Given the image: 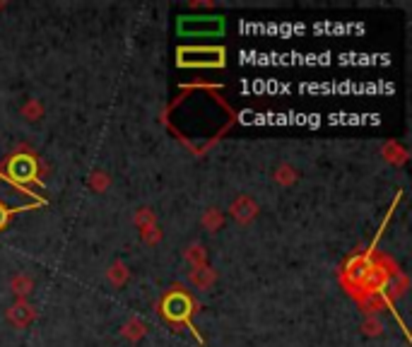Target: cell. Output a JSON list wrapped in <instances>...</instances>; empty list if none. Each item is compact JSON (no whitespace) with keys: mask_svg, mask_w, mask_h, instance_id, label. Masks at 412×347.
Instances as JSON below:
<instances>
[{"mask_svg":"<svg viewBox=\"0 0 412 347\" xmlns=\"http://www.w3.org/2000/svg\"><path fill=\"white\" fill-rule=\"evenodd\" d=\"M123 335L126 338H131V340H138V338H143L145 335V326H143V321H138V319H131L123 326Z\"/></svg>","mask_w":412,"mask_h":347,"instance_id":"cell-7","label":"cell"},{"mask_svg":"<svg viewBox=\"0 0 412 347\" xmlns=\"http://www.w3.org/2000/svg\"><path fill=\"white\" fill-rule=\"evenodd\" d=\"M273 179H275V184H280V186H292V184H297L299 172L292 167V164H280V167L273 172Z\"/></svg>","mask_w":412,"mask_h":347,"instance_id":"cell-4","label":"cell"},{"mask_svg":"<svg viewBox=\"0 0 412 347\" xmlns=\"http://www.w3.org/2000/svg\"><path fill=\"white\" fill-rule=\"evenodd\" d=\"M222 222H225V217H222V213L217 208L205 210L203 217H200V225L208 229V232H217V229L222 227Z\"/></svg>","mask_w":412,"mask_h":347,"instance_id":"cell-6","label":"cell"},{"mask_svg":"<svg viewBox=\"0 0 412 347\" xmlns=\"http://www.w3.org/2000/svg\"><path fill=\"white\" fill-rule=\"evenodd\" d=\"M10 290H13L20 299H27V294L34 290V280L29 278V275L20 273V275H15V278L10 280Z\"/></svg>","mask_w":412,"mask_h":347,"instance_id":"cell-5","label":"cell"},{"mask_svg":"<svg viewBox=\"0 0 412 347\" xmlns=\"http://www.w3.org/2000/svg\"><path fill=\"white\" fill-rule=\"evenodd\" d=\"M229 213H232V217L237 222H241V225H249V222H253L258 217V213H261V208H258V203L253 201L251 196H239L232 201V208H229Z\"/></svg>","mask_w":412,"mask_h":347,"instance_id":"cell-1","label":"cell"},{"mask_svg":"<svg viewBox=\"0 0 412 347\" xmlns=\"http://www.w3.org/2000/svg\"><path fill=\"white\" fill-rule=\"evenodd\" d=\"M203 251H205L203 246H191V249H188L186 258L193 263V268H203L205 266V254H203Z\"/></svg>","mask_w":412,"mask_h":347,"instance_id":"cell-9","label":"cell"},{"mask_svg":"<svg viewBox=\"0 0 412 347\" xmlns=\"http://www.w3.org/2000/svg\"><path fill=\"white\" fill-rule=\"evenodd\" d=\"M92 186H94V191H104V188L109 186V176L104 172H94L92 174Z\"/></svg>","mask_w":412,"mask_h":347,"instance_id":"cell-10","label":"cell"},{"mask_svg":"<svg viewBox=\"0 0 412 347\" xmlns=\"http://www.w3.org/2000/svg\"><path fill=\"white\" fill-rule=\"evenodd\" d=\"M107 278L114 282V285H123V282H126V278H128L126 266H121V263H114V266H111V270L107 273Z\"/></svg>","mask_w":412,"mask_h":347,"instance_id":"cell-8","label":"cell"},{"mask_svg":"<svg viewBox=\"0 0 412 347\" xmlns=\"http://www.w3.org/2000/svg\"><path fill=\"white\" fill-rule=\"evenodd\" d=\"M34 316H37V311H34L32 304H27L25 299L15 302L13 307L8 309V321L13 323L15 328H27L29 323L34 321Z\"/></svg>","mask_w":412,"mask_h":347,"instance_id":"cell-2","label":"cell"},{"mask_svg":"<svg viewBox=\"0 0 412 347\" xmlns=\"http://www.w3.org/2000/svg\"><path fill=\"white\" fill-rule=\"evenodd\" d=\"M188 280H191V285L196 287V290H210V287L215 285L217 275L213 268L203 266V268H193L191 275H188Z\"/></svg>","mask_w":412,"mask_h":347,"instance_id":"cell-3","label":"cell"}]
</instances>
